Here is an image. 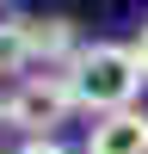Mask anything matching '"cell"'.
I'll return each mask as SVG.
<instances>
[{"instance_id":"obj_5","label":"cell","mask_w":148,"mask_h":154,"mask_svg":"<svg viewBox=\"0 0 148 154\" xmlns=\"http://www.w3.org/2000/svg\"><path fill=\"white\" fill-rule=\"evenodd\" d=\"M31 68V43H25L19 19H0V74H25Z\"/></svg>"},{"instance_id":"obj_6","label":"cell","mask_w":148,"mask_h":154,"mask_svg":"<svg viewBox=\"0 0 148 154\" xmlns=\"http://www.w3.org/2000/svg\"><path fill=\"white\" fill-rule=\"evenodd\" d=\"M19 154H68V148H62V142H56V136H31V142H25Z\"/></svg>"},{"instance_id":"obj_8","label":"cell","mask_w":148,"mask_h":154,"mask_svg":"<svg viewBox=\"0 0 148 154\" xmlns=\"http://www.w3.org/2000/svg\"><path fill=\"white\" fill-rule=\"evenodd\" d=\"M0 130H12V99H0Z\"/></svg>"},{"instance_id":"obj_1","label":"cell","mask_w":148,"mask_h":154,"mask_svg":"<svg viewBox=\"0 0 148 154\" xmlns=\"http://www.w3.org/2000/svg\"><path fill=\"white\" fill-rule=\"evenodd\" d=\"M62 74H68V86H74V105L93 111V117L130 111L136 93H142V80H148L130 43H80V56H74Z\"/></svg>"},{"instance_id":"obj_3","label":"cell","mask_w":148,"mask_h":154,"mask_svg":"<svg viewBox=\"0 0 148 154\" xmlns=\"http://www.w3.org/2000/svg\"><path fill=\"white\" fill-rule=\"evenodd\" d=\"M86 154H148V111H111V117H93L86 130Z\"/></svg>"},{"instance_id":"obj_4","label":"cell","mask_w":148,"mask_h":154,"mask_svg":"<svg viewBox=\"0 0 148 154\" xmlns=\"http://www.w3.org/2000/svg\"><path fill=\"white\" fill-rule=\"evenodd\" d=\"M25 25V43H31V62H56V74L68 68L74 56H80V43H74V19H19Z\"/></svg>"},{"instance_id":"obj_7","label":"cell","mask_w":148,"mask_h":154,"mask_svg":"<svg viewBox=\"0 0 148 154\" xmlns=\"http://www.w3.org/2000/svg\"><path fill=\"white\" fill-rule=\"evenodd\" d=\"M136 62H142V74H148V25H142V37H136Z\"/></svg>"},{"instance_id":"obj_2","label":"cell","mask_w":148,"mask_h":154,"mask_svg":"<svg viewBox=\"0 0 148 154\" xmlns=\"http://www.w3.org/2000/svg\"><path fill=\"white\" fill-rule=\"evenodd\" d=\"M74 105V86L68 74H25L19 93H12V130H31V136H49L56 123H68Z\"/></svg>"}]
</instances>
